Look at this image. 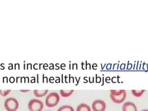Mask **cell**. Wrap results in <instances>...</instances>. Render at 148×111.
I'll list each match as a JSON object with an SVG mask.
<instances>
[{
	"mask_svg": "<svg viewBox=\"0 0 148 111\" xmlns=\"http://www.w3.org/2000/svg\"><path fill=\"white\" fill-rule=\"evenodd\" d=\"M110 92V97L112 101L116 103H121L125 99L126 91L125 90H111Z\"/></svg>",
	"mask_w": 148,
	"mask_h": 111,
	"instance_id": "6da1fadb",
	"label": "cell"
},
{
	"mask_svg": "<svg viewBox=\"0 0 148 111\" xmlns=\"http://www.w3.org/2000/svg\"><path fill=\"white\" fill-rule=\"evenodd\" d=\"M60 96L57 92H53L49 93L45 99V104L47 107L52 108L56 106L59 102Z\"/></svg>",
	"mask_w": 148,
	"mask_h": 111,
	"instance_id": "7a4b0ae2",
	"label": "cell"
},
{
	"mask_svg": "<svg viewBox=\"0 0 148 111\" xmlns=\"http://www.w3.org/2000/svg\"><path fill=\"white\" fill-rule=\"evenodd\" d=\"M4 106L7 111H16L18 108V102L16 98L10 97L5 100Z\"/></svg>",
	"mask_w": 148,
	"mask_h": 111,
	"instance_id": "3957f363",
	"label": "cell"
},
{
	"mask_svg": "<svg viewBox=\"0 0 148 111\" xmlns=\"http://www.w3.org/2000/svg\"><path fill=\"white\" fill-rule=\"evenodd\" d=\"M28 108L30 111H41L43 108V103L40 100L32 99L29 101Z\"/></svg>",
	"mask_w": 148,
	"mask_h": 111,
	"instance_id": "277c9868",
	"label": "cell"
},
{
	"mask_svg": "<svg viewBox=\"0 0 148 111\" xmlns=\"http://www.w3.org/2000/svg\"><path fill=\"white\" fill-rule=\"evenodd\" d=\"M91 108L93 111H105L106 105L103 100L97 99L92 102Z\"/></svg>",
	"mask_w": 148,
	"mask_h": 111,
	"instance_id": "5b68a950",
	"label": "cell"
},
{
	"mask_svg": "<svg viewBox=\"0 0 148 111\" xmlns=\"http://www.w3.org/2000/svg\"><path fill=\"white\" fill-rule=\"evenodd\" d=\"M123 111H138L135 104L131 102H125L122 106Z\"/></svg>",
	"mask_w": 148,
	"mask_h": 111,
	"instance_id": "8992f818",
	"label": "cell"
},
{
	"mask_svg": "<svg viewBox=\"0 0 148 111\" xmlns=\"http://www.w3.org/2000/svg\"><path fill=\"white\" fill-rule=\"evenodd\" d=\"M48 92V90H34V94L36 97H42Z\"/></svg>",
	"mask_w": 148,
	"mask_h": 111,
	"instance_id": "52a82bcc",
	"label": "cell"
},
{
	"mask_svg": "<svg viewBox=\"0 0 148 111\" xmlns=\"http://www.w3.org/2000/svg\"><path fill=\"white\" fill-rule=\"evenodd\" d=\"M76 111H91V110L88 105L84 103H82L77 106Z\"/></svg>",
	"mask_w": 148,
	"mask_h": 111,
	"instance_id": "ba28073f",
	"label": "cell"
},
{
	"mask_svg": "<svg viewBox=\"0 0 148 111\" xmlns=\"http://www.w3.org/2000/svg\"><path fill=\"white\" fill-rule=\"evenodd\" d=\"M73 91V90H60V92L62 97L65 98L72 95Z\"/></svg>",
	"mask_w": 148,
	"mask_h": 111,
	"instance_id": "9c48e42d",
	"label": "cell"
},
{
	"mask_svg": "<svg viewBox=\"0 0 148 111\" xmlns=\"http://www.w3.org/2000/svg\"><path fill=\"white\" fill-rule=\"evenodd\" d=\"M145 91V90H132L131 92L133 95L136 97H140Z\"/></svg>",
	"mask_w": 148,
	"mask_h": 111,
	"instance_id": "30bf717a",
	"label": "cell"
},
{
	"mask_svg": "<svg viewBox=\"0 0 148 111\" xmlns=\"http://www.w3.org/2000/svg\"><path fill=\"white\" fill-rule=\"evenodd\" d=\"M57 111H75L74 109L69 105H63L60 107Z\"/></svg>",
	"mask_w": 148,
	"mask_h": 111,
	"instance_id": "8fae6325",
	"label": "cell"
},
{
	"mask_svg": "<svg viewBox=\"0 0 148 111\" xmlns=\"http://www.w3.org/2000/svg\"><path fill=\"white\" fill-rule=\"evenodd\" d=\"M10 91V90H0V95L3 97H5L8 95Z\"/></svg>",
	"mask_w": 148,
	"mask_h": 111,
	"instance_id": "7c38bea8",
	"label": "cell"
},
{
	"mask_svg": "<svg viewBox=\"0 0 148 111\" xmlns=\"http://www.w3.org/2000/svg\"><path fill=\"white\" fill-rule=\"evenodd\" d=\"M21 92H28L29 91V90H20Z\"/></svg>",
	"mask_w": 148,
	"mask_h": 111,
	"instance_id": "4fadbf2b",
	"label": "cell"
},
{
	"mask_svg": "<svg viewBox=\"0 0 148 111\" xmlns=\"http://www.w3.org/2000/svg\"><path fill=\"white\" fill-rule=\"evenodd\" d=\"M140 111H148V109H143V110H142Z\"/></svg>",
	"mask_w": 148,
	"mask_h": 111,
	"instance_id": "5bb4252c",
	"label": "cell"
},
{
	"mask_svg": "<svg viewBox=\"0 0 148 111\" xmlns=\"http://www.w3.org/2000/svg\"><path fill=\"white\" fill-rule=\"evenodd\" d=\"M45 111H51V110H45Z\"/></svg>",
	"mask_w": 148,
	"mask_h": 111,
	"instance_id": "9a60e30c",
	"label": "cell"
}]
</instances>
